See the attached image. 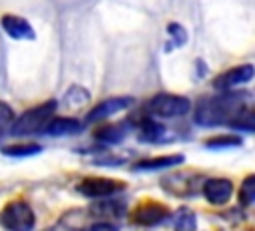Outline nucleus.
<instances>
[{"label": "nucleus", "instance_id": "f257e3e1", "mask_svg": "<svg viewBox=\"0 0 255 231\" xmlns=\"http://www.w3.org/2000/svg\"><path fill=\"white\" fill-rule=\"evenodd\" d=\"M249 92H223L215 98H205L195 108V121L199 125L231 123L249 104Z\"/></svg>", "mask_w": 255, "mask_h": 231}, {"label": "nucleus", "instance_id": "f03ea898", "mask_svg": "<svg viewBox=\"0 0 255 231\" xmlns=\"http://www.w3.org/2000/svg\"><path fill=\"white\" fill-rule=\"evenodd\" d=\"M56 110V102L50 100L46 104H40L32 110H26L14 123H12V135H32V133H38L42 131L48 121L52 119V114Z\"/></svg>", "mask_w": 255, "mask_h": 231}, {"label": "nucleus", "instance_id": "7ed1b4c3", "mask_svg": "<svg viewBox=\"0 0 255 231\" xmlns=\"http://www.w3.org/2000/svg\"><path fill=\"white\" fill-rule=\"evenodd\" d=\"M34 223H36V215L32 207L22 199H14L6 203L4 209L0 211V225L6 227L8 231H30Z\"/></svg>", "mask_w": 255, "mask_h": 231}, {"label": "nucleus", "instance_id": "20e7f679", "mask_svg": "<svg viewBox=\"0 0 255 231\" xmlns=\"http://www.w3.org/2000/svg\"><path fill=\"white\" fill-rule=\"evenodd\" d=\"M191 104L183 96H173V94H157L149 100L147 112L157 117H179L189 112Z\"/></svg>", "mask_w": 255, "mask_h": 231}, {"label": "nucleus", "instance_id": "39448f33", "mask_svg": "<svg viewBox=\"0 0 255 231\" xmlns=\"http://www.w3.org/2000/svg\"><path fill=\"white\" fill-rule=\"evenodd\" d=\"M122 189H124V183L110 177H86L78 185V191L86 197H108Z\"/></svg>", "mask_w": 255, "mask_h": 231}, {"label": "nucleus", "instance_id": "423d86ee", "mask_svg": "<svg viewBox=\"0 0 255 231\" xmlns=\"http://www.w3.org/2000/svg\"><path fill=\"white\" fill-rule=\"evenodd\" d=\"M253 78V66L251 64H243V66H233L229 68L227 72L219 74L215 80H213V88L219 90V92H229L231 88L239 86V84H245Z\"/></svg>", "mask_w": 255, "mask_h": 231}, {"label": "nucleus", "instance_id": "0eeeda50", "mask_svg": "<svg viewBox=\"0 0 255 231\" xmlns=\"http://www.w3.org/2000/svg\"><path fill=\"white\" fill-rule=\"evenodd\" d=\"M169 209L163 203L157 201H145L141 205H137V209L133 211V221L139 225H157L163 219H167Z\"/></svg>", "mask_w": 255, "mask_h": 231}, {"label": "nucleus", "instance_id": "6e6552de", "mask_svg": "<svg viewBox=\"0 0 255 231\" xmlns=\"http://www.w3.org/2000/svg\"><path fill=\"white\" fill-rule=\"evenodd\" d=\"M233 193V183L225 177H211L203 183V195L209 203L213 205H221L227 203V199Z\"/></svg>", "mask_w": 255, "mask_h": 231}, {"label": "nucleus", "instance_id": "1a4fd4ad", "mask_svg": "<svg viewBox=\"0 0 255 231\" xmlns=\"http://www.w3.org/2000/svg\"><path fill=\"white\" fill-rule=\"evenodd\" d=\"M129 104H131V98H108L102 104H98L94 110H90L86 121L88 123L102 121V119H106V117H110V116H114V114L129 108Z\"/></svg>", "mask_w": 255, "mask_h": 231}, {"label": "nucleus", "instance_id": "9d476101", "mask_svg": "<svg viewBox=\"0 0 255 231\" xmlns=\"http://www.w3.org/2000/svg\"><path fill=\"white\" fill-rule=\"evenodd\" d=\"M2 28L14 40H32L34 38V28L30 26L28 20H24L20 16H12V14L2 16Z\"/></svg>", "mask_w": 255, "mask_h": 231}, {"label": "nucleus", "instance_id": "9b49d317", "mask_svg": "<svg viewBox=\"0 0 255 231\" xmlns=\"http://www.w3.org/2000/svg\"><path fill=\"white\" fill-rule=\"evenodd\" d=\"M80 129H82V123L74 117H54L44 127V131L50 135H72V133H78Z\"/></svg>", "mask_w": 255, "mask_h": 231}, {"label": "nucleus", "instance_id": "f8f14e48", "mask_svg": "<svg viewBox=\"0 0 255 231\" xmlns=\"http://www.w3.org/2000/svg\"><path fill=\"white\" fill-rule=\"evenodd\" d=\"M128 133V125L126 123H112V125H106L102 129H98L94 135L96 139L104 141V143H120Z\"/></svg>", "mask_w": 255, "mask_h": 231}, {"label": "nucleus", "instance_id": "ddd939ff", "mask_svg": "<svg viewBox=\"0 0 255 231\" xmlns=\"http://www.w3.org/2000/svg\"><path fill=\"white\" fill-rule=\"evenodd\" d=\"M183 161V155H161V157H151L145 161H139L135 165V169H143V171H153V169H163V167H171Z\"/></svg>", "mask_w": 255, "mask_h": 231}, {"label": "nucleus", "instance_id": "4468645a", "mask_svg": "<svg viewBox=\"0 0 255 231\" xmlns=\"http://www.w3.org/2000/svg\"><path fill=\"white\" fill-rule=\"evenodd\" d=\"M173 229L175 231H195V215L193 211L181 207L175 211V217H173Z\"/></svg>", "mask_w": 255, "mask_h": 231}, {"label": "nucleus", "instance_id": "2eb2a0df", "mask_svg": "<svg viewBox=\"0 0 255 231\" xmlns=\"http://www.w3.org/2000/svg\"><path fill=\"white\" fill-rule=\"evenodd\" d=\"M139 139H141V141H163V139H167V137H165V129H163L159 123H155V121H145L143 127H141Z\"/></svg>", "mask_w": 255, "mask_h": 231}, {"label": "nucleus", "instance_id": "dca6fc26", "mask_svg": "<svg viewBox=\"0 0 255 231\" xmlns=\"http://www.w3.org/2000/svg\"><path fill=\"white\" fill-rule=\"evenodd\" d=\"M253 199H255V177L249 175V177H245V181L239 187V203L247 207L253 203Z\"/></svg>", "mask_w": 255, "mask_h": 231}, {"label": "nucleus", "instance_id": "f3484780", "mask_svg": "<svg viewBox=\"0 0 255 231\" xmlns=\"http://www.w3.org/2000/svg\"><path fill=\"white\" fill-rule=\"evenodd\" d=\"M207 147H235V145H241V137L237 135H215L211 139L205 141Z\"/></svg>", "mask_w": 255, "mask_h": 231}, {"label": "nucleus", "instance_id": "a211bd4d", "mask_svg": "<svg viewBox=\"0 0 255 231\" xmlns=\"http://www.w3.org/2000/svg\"><path fill=\"white\" fill-rule=\"evenodd\" d=\"M6 155H14V157H22V155H34L40 151L38 145H32V143H22V145H8L2 149Z\"/></svg>", "mask_w": 255, "mask_h": 231}, {"label": "nucleus", "instance_id": "6ab92c4d", "mask_svg": "<svg viewBox=\"0 0 255 231\" xmlns=\"http://www.w3.org/2000/svg\"><path fill=\"white\" fill-rule=\"evenodd\" d=\"M12 110L6 106V104H2L0 102V137L4 135V131L10 127V123H12Z\"/></svg>", "mask_w": 255, "mask_h": 231}, {"label": "nucleus", "instance_id": "aec40b11", "mask_svg": "<svg viewBox=\"0 0 255 231\" xmlns=\"http://www.w3.org/2000/svg\"><path fill=\"white\" fill-rule=\"evenodd\" d=\"M167 32L171 34V38H173V44H175V46L185 44V40H187V32H185L179 24H169V26H167Z\"/></svg>", "mask_w": 255, "mask_h": 231}, {"label": "nucleus", "instance_id": "412c9836", "mask_svg": "<svg viewBox=\"0 0 255 231\" xmlns=\"http://www.w3.org/2000/svg\"><path fill=\"white\" fill-rule=\"evenodd\" d=\"M86 231H118V227H114L112 223H94Z\"/></svg>", "mask_w": 255, "mask_h": 231}]
</instances>
